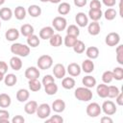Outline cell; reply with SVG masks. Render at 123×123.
<instances>
[{"label": "cell", "mask_w": 123, "mask_h": 123, "mask_svg": "<svg viewBox=\"0 0 123 123\" xmlns=\"http://www.w3.org/2000/svg\"><path fill=\"white\" fill-rule=\"evenodd\" d=\"M74 96L77 100L82 101V102H88L92 99L93 93L90 88L86 87V86H80L77 87L74 91Z\"/></svg>", "instance_id": "1"}, {"label": "cell", "mask_w": 123, "mask_h": 123, "mask_svg": "<svg viewBox=\"0 0 123 123\" xmlns=\"http://www.w3.org/2000/svg\"><path fill=\"white\" fill-rule=\"evenodd\" d=\"M11 52L14 54V56L25 58L30 54V47L27 44H23L20 42H14L11 45Z\"/></svg>", "instance_id": "2"}, {"label": "cell", "mask_w": 123, "mask_h": 123, "mask_svg": "<svg viewBox=\"0 0 123 123\" xmlns=\"http://www.w3.org/2000/svg\"><path fill=\"white\" fill-rule=\"evenodd\" d=\"M37 65L41 70H46L52 67L53 65V59L49 55H42L37 61Z\"/></svg>", "instance_id": "3"}, {"label": "cell", "mask_w": 123, "mask_h": 123, "mask_svg": "<svg viewBox=\"0 0 123 123\" xmlns=\"http://www.w3.org/2000/svg\"><path fill=\"white\" fill-rule=\"evenodd\" d=\"M51 111H52V109L49 106V104L42 103V104H40V105L37 106V109L36 113H37V115L38 118H40V119H46V118H48L50 116Z\"/></svg>", "instance_id": "4"}, {"label": "cell", "mask_w": 123, "mask_h": 123, "mask_svg": "<svg viewBox=\"0 0 123 123\" xmlns=\"http://www.w3.org/2000/svg\"><path fill=\"white\" fill-rule=\"evenodd\" d=\"M86 114L89 117H97L101 114L102 110H101V106L98 103L92 102V103H89L86 106Z\"/></svg>", "instance_id": "5"}, {"label": "cell", "mask_w": 123, "mask_h": 123, "mask_svg": "<svg viewBox=\"0 0 123 123\" xmlns=\"http://www.w3.org/2000/svg\"><path fill=\"white\" fill-rule=\"evenodd\" d=\"M52 27L58 32L64 31L67 27V20L63 16H56L52 20Z\"/></svg>", "instance_id": "6"}, {"label": "cell", "mask_w": 123, "mask_h": 123, "mask_svg": "<svg viewBox=\"0 0 123 123\" xmlns=\"http://www.w3.org/2000/svg\"><path fill=\"white\" fill-rule=\"evenodd\" d=\"M101 110L106 115H112L116 112L117 108H116L115 103H113L111 100H107V101L103 102V104L101 106Z\"/></svg>", "instance_id": "7"}, {"label": "cell", "mask_w": 123, "mask_h": 123, "mask_svg": "<svg viewBox=\"0 0 123 123\" xmlns=\"http://www.w3.org/2000/svg\"><path fill=\"white\" fill-rule=\"evenodd\" d=\"M119 42H120V36L118 33L115 32L109 33L105 37V43L110 47L116 46L119 44Z\"/></svg>", "instance_id": "8"}, {"label": "cell", "mask_w": 123, "mask_h": 123, "mask_svg": "<svg viewBox=\"0 0 123 123\" xmlns=\"http://www.w3.org/2000/svg\"><path fill=\"white\" fill-rule=\"evenodd\" d=\"M53 74L55 78L57 79H62L65 77L66 74V68L62 63H56L53 67Z\"/></svg>", "instance_id": "9"}, {"label": "cell", "mask_w": 123, "mask_h": 123, "mask_svg": "<svg viewBox=\"0 0 123 123\" xmlns=\"http://www.w3.org/2000/svg\"><path fill=\"white\" fill-rule=\"evenodd\" d=\"M66 72L71 76V77H77L81 74L82 69H81V65L78 64L77 62H71L67 65L66 68Z\"/></svg>", "instance_id": "10"}, {"label": "cell", "mask_w": 123, "mask_h": 123, "mask_svg": "<svg viewBox=\"0 0 123 123\" xmlns=\"http://www.w3.org/2000/svg\"><path fill=\"white\" fill-rule=\"evenodd\" d=\"M24 74H25V77L28 80H31V79H38V77L40 75V71H39V68L38 67L29 66L25 70V73Z\"/></svg>", "instance_id": "11"}, {"label": "cell", "mask_w": 123, "mask_h": 123, "mask_svg": "<svg viewBox=\"0 0 123 123\" xmlns=\"http://www.w3.org/2000/svg\"><path fill=\"white\" fill-rule=\"evenodd\" d=\"M20 32L16 28H10L5 33V37L8 41H15L19 38Z\"/></svg>", "instance_id": "12"}, {"label": "cell", "mask_w": 123, "mask_h": 123, "mask_svg": "<svg viewBox=\"0 0 123 123\" xmlns=\"http://www.w3.org/2000/svg\"><path fill=\"white\" fill-rule=\"evenodd\" d=\"M75 21L77 23V26L79 27H86L88 24V16L85 12H78L75 16Z\"/></svg>", "instance_id": "13"}, {"label": "cell", "mask_w": 123, "mask_h": 123, "mask_svg": "<svg viewBox=\"0 0 123 123\" xmlns=\"http://www.w3.org/2000/svg\"><path fill=\"white\" fill-rule=\"evenodd\" d=\"M54 28L51 26H45L43 28L40 29L39 31V38L41 39H49L53 35H54Z\"/></svg>", "instance_id": "14"}, {"label": "cell", "mask_w": 123, "mask_h": 123, "mask_svg": "<svg viewBox=\"0 0 123 123\" xmlns=\"http://www.w3.org/2000/svg\"><path fill=\"white\" fill-rule=\"evenodd\" d=\"M51 109H52V111H54L57 113L62 112L65 110V102L63 100H62V99H56L52 103Z\"/></svg>", "instance_id": "15"}, {"label": "cell", "mask_w": 123, "mask_h": 123, "mask_svg": "<svg viewBox=\"0 0 123 123\" xmlns=\"http://www.w3.org/2000/svg\"><path fill=\"white\" fill-rule=\"evenodd\" d=\"M101 31V27L98 21H91L90 23L87 24V32L91 36H97L99 35Z\"/></svg>", "instance_id": "16"}, {"label": "cell", "mask_w": 123, "mask_h": 123, "mask_svg": "<svg viewBox=\"0 0 123 123\" xmlns=\"http://www.w3.org/2000/svg\"><path fill=\"white\" fill-rule=\"evenodd\" d=\"M81 69L85 73L89 74L94 70V62L90 59H86L83 61V62L81 64Z\"/></svg>", "instance_id": "17"}, {"label": "cell", "mask_w": 123, "mask_h": 123, "mask_svg": "<svg viewBox=\"0 0 123 123\" xmlns=\"http://www.w3.org/2000/svg\"><path fill=\"white\" fill-rule=\"evenodd\" d=\"M22 61L20 59V57L18 56H13L10 59V66L12 70H15V71H18L22 68Z\"/></svg>", "instance_id": "18"}, {"label": "cell", "mask_w": 123, "mask_h": 123, "mask_svg": "<svg viewBox=\"0 0 123 123\" xmlns=\"http://www.w3.org/2000/svg\"><path fill=\"white\" fill-rule=\"evenodd\" d=\"M37 101H34V100H30L28 101L25 106H24V111L27 113V114H34L36 113L37 111Z\"/></svg>", "instance_id": "19"}, {"label": "cell", "mask_w": 123, "mask_h": 123, "mask_svg": "<svg viewBox=\"0 0 123 123\" xmlns=\"http://www.w3.org/2000/svg\"><path fill=\"white\" fill-rule=\"evenodd\" d=\"M29 97H30V92L26 88H20L16 92V99L20 103L26 102L29 99Z\"/></svg>", "instance_id": "20"}, {"label": "cell", "mask_w": 123, "mask_h": 123, "mask_svg": "<svg viewBox=\"0 0 123 123\" xmlns=\"http://www.w3.org/2000/svg\"><path fill=\"white\" fill-rule=\"evenodd\" d=\"M27 12L29 13V15H31L32 17H38L42 11H41V8L38 6V5H30L28 7V10H27Z\"/></svg>", "instance_id": "21"}, {"label": "cell", "mask_w": 123, "mask_h": 123, "mask_svg": "<svg viewBox=\"0 0 123 123\" xmlns=\"http://www.w3.org/2000/svg\"><path fill=\"white\" fill-rule=\"evenodd\" d=\"M26 14H27V11L22 6H17L13 11V16L17 20H23L26 17Z\"/></svg>", "instance_id": "22"}, {"label": "cell", "mask_w": 123, "mask_h": 123, "mask_svg": "<svg viewBox=\"0 0 123 123\" xmlns=\"http://www.w3.org/2000/svg\"><path fill=\"white\" fill-rule=\"evenodd\" d=\"M86 55L87 59L95 60L99 56V49L96 46H89L86 49Z\"/></svg>", "instance_id": "23"}, {"label": "cell", "mask_w": 123, "mask_h": 123, "mask_svg": "<svg viewBox=\"0 0 123 123\" xmlns=\"http://www.w3.org/2000/svg\"><path fill=\"white\" fill-rule=\"evenodd\" d=\"M82 83H83L84 86L92 88L96 86V79L91 75H86L82 79Z\"/></svg>", "instance_id": "24"}, {"label": "cell", "mask_w": 123, "mask_h": 123, "mask_svg": "<svg viewBox=\"0 0 123 123\" xmlns=\"http://www.w3.org/2000/svg\"><path fill=\"white\" fill-rule=\"evenodd\" d=\"M19 32H20V34H21L23 37H29V36H31V35L34 34L35 29H34V27H33L31 24L26 23V24H23V25L20 27Z\"/></svg>", "instance_id": "25"}, {"label": "cell", "mask_w": 123, "mask_h": 123, "mask_svg": "<svg viewBox=\"0 0 123 123\" xmlns=\"http://www.w3.org/2000/svg\"><path fill=\"white\" fill-rule=\"evenodd\" d=\"M49 43L53 47H59L63 43V39L60 34H54L49 38Z\"/></svg>", "instance_id": "26"}, {"label": "cell", "mask_w": 123, "mask_h": 123, "mask_svg": "<svg viewBox=\"0 0 123 123\" xmlns=\"http://www.w3.org/2000/svg\"><path fill=\"white\" fill-rule=\"evenodd\" d=\"M76 85L73 77H63L62 81V86L65 89H72Z\"/></svg>", "instance_id": "27"}, {"label": "cell", "mask_w": 123, "mask_h": 123, "mask_svg": "<svg viewBox=\"0 0 123 123\" xmlns=\"http://www.w3.org/2000/svg\"><path fill=\"white\" fill-rule=\"evenodd\" d=\"M12 104V98L7 93H0V108H9Z\"/></svg>", "instance_id": "28"}, {"label": "cell", "mask_w": 123, "mask_h": 123, "mask_svg": "<svg viewBox=\"0 0 123 123\" xmlns=\"http://www.w3.org/2000/svg\"><path fill=\"white\" fill-rule=\"evenodd\" d=\"M3 81L7 86H13L17 82V77L13 73H8V74H5Z\"/></svg>", "instance_id": "29"}, {"label": "cell", "mask_w": 123, "mask_h": 123, "mask_svg": "<svg viewBox=\"0 0 123 123\" xmlns=\"http://www.w3.org/2000/svg\"><path fill=\"white\" fill-rule=\"evenodd\" d=\"M13 15V12L10 9V8H2L0 9V18L4 21H8L10 20Z\"/></svg>", "instance_id": "30"}, {"label": "cell", "mask_w": 123, "mask_h": 123, "mask_svg": "<svg viewBox=\"0 0 123 123\" xmlns=\"http://www.w3.org/2000/svg\"><path fill=\"white\" fill-rule=\"evenodd\" d=\"M39 43H40V38H39V37L36 36L35 34L27 37V45L29 47L36 48L39 45Z\"/></svg>", "instance_id": "31"}, {"label": "cell", "mask_w": 123, "mask_h": 123, "mask_svg": "<svg viewBox=\"0 0 123 123\" xmlns=\"http://www.w3.org/2000/svg\"><path fill=\"white\" fill-rule=\"evenodd\" d=\"M70 10H71V6L67 2H62L58 6V12L61 15H66L67 13H69Z\"/></svg>", "instance_id": "32"}, {"label": "cell", "mask_w": 123, "mask_h": 123, "mask_svg": "<svg viewBox=\"0 0 123 123\" xmlns=\"http://www.w3.org/2000/svg\"><path fill=\"white\" fill-rule=\"evenodd\" d=\"M28 86H29V89L31 91H34V92H37V91L40 90V88L42 86L41 82H39L38 79H31V80H29Z\"/></svg>", "instance_id": "33"}, {"label": "cell", "mask_w": 123, "mask_h": 123, "mask_svg": "<svg viewBox=\"0 0 123 123\" xmlns=\"http://www.w3.org/2000/svg\"><path fill=\"white\" fill-rule=\"evenodd\" d=\"M103 16V12L102 10H91L89 9L88 11V18H90L92 21H98L102 18Z\"/></svg>", "instance_id": "34"}, {"label": "cell", "mask_w": 123, "mask_h": 123, "mask_svg": "<svg viewBox=\"0 0 123 123\" xmlns=\"http://www.w3.org/2000/svg\"><path fill=\"white\" fill-rule=\"evenodd\" d=\"M96 92L97 95L100 98H107L108 97V86L107 84H100L96 87Z\"/></svg>", "instance_id": "35"}, {"label": "cell", "mask_w": 123, "mask_h": 123, "mask_svg": "<svg viewBox=\"0 0 123 123\" xmlns=\"http://www.w3.org/2000/svg\"><path fill=\"white\" fill-rule=\"evenodd\" d=\"M58 85L54 82V83H50L46 86H44V91L46 92L47 95H55L58 92Z\"/></svg>", "instance_id": "36"}, {"label": "cell", "mask_w": 123, "mask_h": 123, "mask_svg": "<svg viewBox=\"0 0 123 123\" xmlns=\"http://www.w3.org/2000/svg\"><path fill=\"white\" fill-rule=\"evenodd\" d=\"M66 35H70V36H74V37H79L80 36V29L77 25L71 24L69 26L66 27Z\"/></svg>", "instance_id": "37"}, {"label": "cell", "mask_w": 123, "mask_h": 123, "mask_svg": "<svg viewBox=\"0 0 123 123\" xmlns=\"http://www.w3.org/2000/svg\"><path fill=\"white\" fill-rule=\"evenodd\" d=\"M72 48H73V51H74L75 53H77V54H82V53H84L85 50H86V45H85V43H84L82 40L77 39V41L75 42V44L73 45Z\"/></svg>", "instance_id": "38"}, {"label": "cell", "mask_w": 123, "mask_h": 123, "mask_svg": "<svg viewBox=\"0 0 123 123\" xmlns=\"http://www.w3.org/2000/svg\"><path fill=\"white\" fill-rule=\"evenodd\" d=\"M103 15L105 16V18H106L107 20L111 21V20H113V19L116 17L117 12H116L113 8H109V9H107V10L105 11V12L103 13Z\"/></svg>", "instance_id": "39"}, {"label": "cell", "mask_w": 123, "mask_h": 123, "mask_svg": "<svg viewBox=\"0 0 123 123\" xmlns=\"http://www.w3.org/2000/svg\"><path fill=\"white\" fill-rule=\"evenodd\" d=\"M77 37H74V36H70V35H66L63 38V43L66 47H73V45L75 44V42L77 41Z\"/></svg>", "instance_id": "40"}, {"label": "cell", "mask_w": 123, "mask_h": 123, "mask_svg": "<svg viewBox=\"0 0 123 123\" xmlns=\"http://www.w3.org/2000/svg\"><path fill=\"white\" fill-rule=\"evenodd\" d=\"M115 52H116V61H117V62L120 65H123V45L122 44L116 45Z\"/></svg>", "instance_id": "41"}, {"label": "cell", "mask_w": 123, "mask_h": 123, "mask_svg": "<svg viewBox=\"0 0 123 123\" xmlns=\"http://www.w3.org/2000/svg\"><path fill=\"white\" fill-rule=\"evenodd\" d=\"M111 72L113 75V79H115L116 81H121L123 79V68L121 66L114 67Z\"/></svg>", "instance_id": "42"}, {"label": "cell", "mask_w": 123, "mask_h": 123, "mask_svg": "<svg viewBox=\"0 0 123 123\" xmlns=\"http://www.w3.org/2000/svg\"><path fill=\"white\" fill-rule=\"evenodd\" d=\"M119 92L120 90L116 86H108V97L109 98H115Z\"/></svg>", "instance_id": "43"}, {"label": "cell", "mask_w": 123, "mask_h": 123, "mask_svg": "<svg viewBox=\"0 0 123 123\" xmlns=\"http://www.w3.org/2000/svg\"><path fill=\"white\" fill-rule=\"evenodd\" d=\"M10 112L5 109H0V123H9Z\"/></svg>", "instance_id": "44"}, {"label": "cell", "mask_w": 123, "mask_h": 123, "mask_svg": "<svg viewBox=\"0 0 123 123\" xmlns=\"http://www.w3.org/2000/svg\"><path fill=\"white\" fill-rule=\"evenodd\" d=\"M112 80H113V75H112L111 71L107 70L102 74V81L104 84H110V83H111Z\"/></svg>", "instance_id": "45"}, {"label": "cell", "mask_w": 123, "mask_h": 123, "mask_svg": "<svg viewBox=\"0 0 123 123\" xmlns=\"http://www.w3.org/2000/svg\"><path fill=\"white\" fill-rule=\"evenodd\" d=\"M45 122L46 123H62L63 118L59 114H55V115H51L49 118H46Z\"/></svg>", "instance_id": "46"}, {"label": "cell", "mask_w": 123, "mask_h": 123, "mask_svg": "<svg viewBox=\"0 0 123 123\" xmlns=\"http://www.w3.org/2000/svg\"><path fill=\"white\" fill-rule=\"evenodd\" d=\"M54 82H55L54 76H52V75H50V74H47V75H45V76L42 78L41 85H42V86H46V85H48V84H50V83H54Z\"/></svg>", "instance_id": "47"}, {"label": "cell", "mask_w": 123, "mask_h": 123, "mask_svg": "<svg viewBox=\"0 0 123 123\" xmlns=\"http://www.w3.org/2000/svg\"><path fill=\"white\" fill-rule=\"evenodd\" d=\"M89 8L91 10H100L102 8V3L99 0H91L89 3Z\"/></svg>", "instance_id": "48"}, {"label": "cell", "mask_w": 123, "mask_h": 123, "mask_svg": "<svg viewBox=\"0 0 123 123\" xmlns=\"http://www.w3.org/2000/svg\"><path fill=\"white\" fill-rule=\"evenodd\" d=\"M0 72L3 74H7L8 72V64L4 61H0Z\"/></svg>", "instance_id": "49"}, {"label": "cell", "mask_w": 123, "mask_h": 123, "mask_svg": "<svg viewBox=\"0 0 123 123\" xmlns=\"http://www.w3.org/2000/svg\"><path fill=\"white\" fill-rule=\"evenodd\" d=\"M24 122H25V118L22 115H15L12 119V123H24Z\"/></svg>", "instance_id": "50"}, {"label": "cell", "mask_w": 123, "mask_h": 123, "mask_svg": "<svg viewBox=\"0 0 123 123\" xmlns=\"http://www.w3.org/2000/svg\"><path fill=\"white\" fill-rule=\"evenodd\" d=\"M73 2H74V5H75L76 7H78V8H83V7H85V6L86 5L87 0H73Z\"/></svg>", "instance_id": "51"}, {"label": "cell", "mask_w": 123, "mask_h": 123, "mask_svg": "<svg viewBox=\"0 0 123 123\" xmlns=\"http://www.w3.org/2000/svg\"><path fill=\"white\" fill-rule=\"evenodd\" d=\"M102 3L109 8H112L116 4V0H102Z\"/></svg>", "instance_id": "52"}, {"label": "cell", "mask_w": 123, "mask_h": 123, "mask_svg": "<svg viewBox=\"0 0 123 123\" xmlns=\"http://www.w3.org/2000/svg\"><path fill=\"white\" fill-rule=\"evenodd\" d=\"M115 103L118 106H122L123 105V93L122 92H119L118 95L115 97Z\"/></svg>", "instance_id": "53"}, {"label": "cell", "mask_w": 123, "mask_h": 123, "mask_svg": "<svg viewBox=\"0 0 123 123\" xmlns=\"http://www.w3.org/2000/svg\"><path fill=\"white\" fill-rule=\"evenodd\" d=\"M101 122L102 123H112V119L110 117V115H107L101 118Z\"/></svg>", "instance_id": "54"}, {"label": "cell", "mask_w": 123, "mask_h": 123, "mask_svg": "<svg viewBox=\"0 0 123 123\" xmlns=\"http://www.w3.org/2000/svg\"><path fill=\"white\" fill-rule=\"evenodd\" d=\"M122 1H120V3H119V15L121 17H123V13H122Z\"/></svg>", "instance_id": "55"}, {"label": "cell", "mask_w": 123, "mask_h": 123, "mask_svg": "<svg viewBox=\"0 0 123 123\" xmlns=\"http://www.w3.org/2000/svg\"><path fill=\"white\" fill-rule=\"evenodd\" d=\"M61 1L62 0H49V2L52 4H58V3H61Z\"/></svg>", "instance_id": "56"}, {"label": "cell", "mask_w": 123, "mask_h": 123, "mask_svg": "<svg viewBox=\"0 0 123 123\" xmlns=\"http://www.w3.org/2000/svg\"><path fill=\"white\" fill-rule=\"evenodd\" d=\"M4 77H5V74H3V73L0 72V82H2L4 80Z\"/></svg>", "instance_id": "57"}, {"label": "cell", "mask_w": 123, "mask_h": 123, "mask_svg": "<svg viewBox=\"0 0 123 123\" xmlns=\"http://www.w3.org/2000/svg\"><path fill=\"white\" fill-rule=\"evenodd\" d=\"M5 1H6V0H0V6H1V5H3V4L5 3Z\"/></svg>", "instance_id": "58"}, {"label": "cell", "mask_w": 123, "mask_h": 123, "mask_svg": "<svg viewBox=\"0 0 123 123\" xmlns=\"http://www.w3.org/2000/svg\"><path fill=\"white\" fill-rule=\"evenodd\" d=\"M40 2H42V3H46V2H49V0H39Z\"/></svg>", "instance_id": "59"}, {"label": "cell", "mask_w": 123, "mask_h": 123, "mask_svg": "<svg viewBox=\"0 0 123 123\" xmlns=\"http://www.w3.org/2000/svg\"><path fill=\"white\" fill-rule=\"evenodd\" d=\"M0 28H1V21H0Z\"/></svg>", "instance_id": "60"}, {"label": "cell", "mask_w": 123, "mask_h": 123, "mask_svg": "<svg viewBox=\"0 0 123 123\" xmlns=\"http://www.w3.org/2000/svg\"><path fill=\"white\" fill-rule=\"evenodd\" d=\"M119 1H122V0H119Z\"/></svg>", "instance_id": "61"}]
</instances>
